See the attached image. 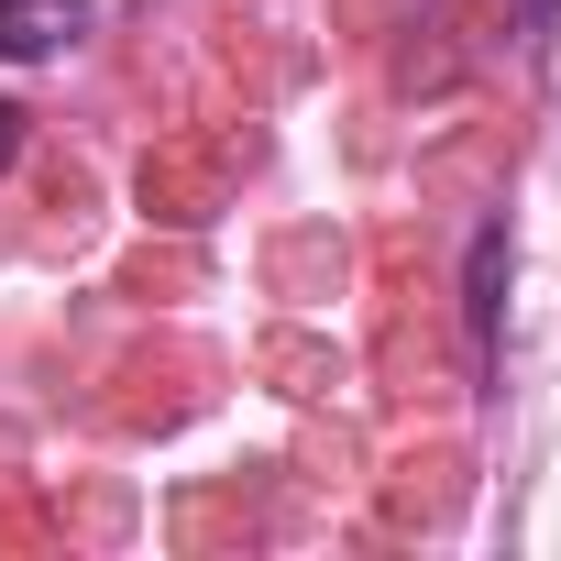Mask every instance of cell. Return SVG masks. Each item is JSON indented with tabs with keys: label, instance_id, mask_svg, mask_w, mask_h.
<instances>
[{
	"label": "cell",
	"instance_id": "cell-1",
	"mask_svg": "<svg viewBox=\"0 0 561 561\" xmlns=\"http://www.w3.org/2000/svg\"><path fill=\"white\" fill-rule=\"evenodd\" d=\"M100 23V0H0V67H45Z\"/></svg>",
	"mask_w": 561,
	"mask_h": 561
},
{
	"label": "cell",
	"instance_id": "cell-2",
	"mask_svg": "<svg viewBox=\"0 0 561 561\" xmlns=\"http://www.w3.org/2000/svg\"><path fill=\"white\" fill-rule=\"evenodd\" d=\"M462 320H473V364L495 375V320H506V220L473 231V298H462Z\"/></svg>",
	"mask_w": 561,
	"mask_h": 561
},
{
	"label": "cell",
	"instance_id": "cell-3",
	"mask_svg": "<svg viewBox=\"0 0 561 561\" xmlns=\"http://www.w3.org/2000/svg\"><path fill=\"white\" fill-rule=\"evenodd\" d=\"M550 23H561V0H517V45H528V56L550 45Z\"/></svg>",
	"mask_w": 561,
	"mask_h": 561
},
{
	"label": "cell",
	"instance_id": "cell-4",
	"mask_svg": "<svg viewBox=\"0 0 561 561\" xmlns=\"http://www.w3.org/2000/svg\"><path fill=\"white\" fill-rule=\"evenodd\" d=\"M12 154H23V111H12V100H0V165H12Z\"/></svg>",
	"mask_w": 561,
	"mask_h": 561
}]
</instances>
